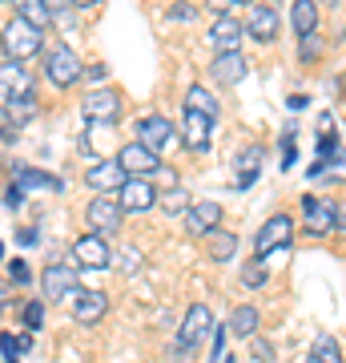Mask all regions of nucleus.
Masks as SVG:
<instances>
[{
	"label": "nucleus",
	"instance_id": "f257e3e1",
	"mask_svg": "<svg viewBox=\"0 0 346 363\" xmlns=\"http://www.w3.org/2000/svg\"><path fill=\"white\" fill-rule=\"evenodd\" d=\"M214 311H209V307H205V303H193L190 311L181 315V331H178V343L181 347L173 351V355H193V351L202 347L205 339L214 335Z\"/></svg>",
	"mask_w": 346,
	"mask_h": 363
},
{
	"label": "nucleus",
	"instance_id": "f03ea898",
	"mask_svg": "<svg viewBox=\"0 0 346 363\" xmlns=\"http://www.w3.org/2000/svg\"><path fill=\"white\" fill-rule=\"evenodd\" d=\"M0 49L8 52V61H28V57H37L45 49V40H40V28L28 25V21H8L4 33H0Z\"/></svg>",
	"mask_w": 346,
	"mask_h": 363
},
{
	"label": "nucleus",
	"instance_id": "7ed1b4c3",
	"mask_svg": "<svg viewBox=\"0 0 346 363\" xmlns=\"http://www.w3.org/2000/svg\"><path fill=\"white\" fill-rule=\"evenodd\" d=\"M85 73L81 69V57L69 45H52L49 52H45V77L57 85V89H69V85H77V77Z\"/></svg>",
	"mask_w": 346,
	"mask_h": 363
},
{
	"label": "nucleus",
	"instance_id": "20e7f679",
	"mask_svg": "<svg viewBox=\"0 0 346 363\" xmlns=\"http://www.w3.org/2000/svg\"><path fill=\"white\" fill-rule=\"evenodd\" d=\"M294 238V218L290 214H274V218L262 222V230L254 238V259H270L278 247H290Z\"/></svg>",
	"mask_w": 346,
	"mask_h": 363
},
{
	"label": "nucleus",
	"instance_id": "39448f33",
	"mask_svg": "<svg viewBox=\"0 0 346 363\" xmlns=\"http://www.w3.org/2000/svg\"><path fill=\"white\" fill-rule=\"evenodd\" d=\"M73 262L85 267V271H101L113 262V250L105 242V234H81L77 242H73Z\"/></svg>",
	"mask_w": 346,
	"mask_h": 363
},
{
	"label": "nucleus",
	"instance_id": "423d86ee",
	"mask_svg": "<svg viewBox=\"0 0 346 363\" xmlns=\"http://www.w3.org/2000/svg\"><path fill=\"white\" fill-rule=\"evenodd\" d=\"M117 162H121V169H125L129 178H149V174L161 166V154L149 150V145H142V142H129V145H121Z\"/></svg>",
	"mask_w": 346,
	"mask_h": 363
},
{
	"label": "nucleus",
	"instance_id": "0eeeda50",
	"mask_svg": "<svg viewBox=\"0 0 346 363\" xmlns=\"http://www.w3.org/2000/svg\"><path fill=\"white\" fill-rule=\"evenodd\" d=\"M302 214H306V234H314V238L330 234L334 222H338V206H334V202H322V198H314V194L302 198Z\"/></svg>",
	"mask_w": 346,
	"mask_h": 363
},
{
	"label": "nucleus",
	"instance_id": "6e6552de",
	"mask_svg": "<svg viewBox=\"0 0 346 363\" xmlns=\"http://www.w3.org/2000/svg\"><path fill=\"white\" fill-rule=\"evenodd\" d=\"M121 202H113V198H105V194H97L89 202V210H85V218H89V226H93V234H117V226H121Z\"/></svg>",
	"mask_w": 346,
	"mask_h": 363
},
{
	"label": "nucleus",
	"instance_id": "1a4fd4ad",
	"mask_svg": "<svg viewBox=\"0 0 346 363\" xmlns=\"http://www.w3.org/2000/svg\"><path fill=\"white\" fill-rule=\"evenodd\" d=\"M81 113H85V121H117L121 117V97H117L113 89H93L85 93V105H81Z\"/></svg>",
	"mask_w": 346,
	"mask_h": 363
},
{
	"label": "nucleus",
	"instance_id": "9d476101",
	"mask_svg": "<svg viewBox=\"0 0 346 363\" xmlns=\"http://www.w3.org/2000/svg\"><path fill=\"white\" fill-rule=\"evenodd\" d=\"M117 202H121V210H149L157 206V190L149 178H125L121 182V194H117Z\"/></svg>",
	"mask_w": 346,
	"mask_h": 363
},
{
	"label": "nucleus",
	"instance_id": "9b49d317",
	"mask_svg": "<svg viewBox=\"0 0 346 363\" xmlns=\"http://www.w3.org/2000/svg\"><path fill=\"white\" fill-rule=\"evenodd\" d=\"M0 97L13 101V97H33V77H28L25 61H4L0 65Z\"/></svg>",
	"mask_w": 346,
	"mask_h": 363
},
{
	"label": "nucleus",
	"instance_id": "f8f14e48",
	"mask_svg": "<svg viewBox=\"0 0 346 363\" xmlns=\"http://www.w3.org/2000/svg\"><path fill=\"white\" fill-rule=\"evenodd\" d=\"M181 138H185V145H190L193 154H205L209 150V138H214V117L185 109V117H181Z\"/></svg>",
	"mask_w": 346,
	"mask_h": 363
},
{
	"label": "nucleus",
	"instance_id": "ddd939ff",
	"mask_svg": "<svg viewBox=\"0 0 346 363\" xmlns=\"http://www.w3.org/2000/svg\"><path fill=\"white\" fill-rule=\"evenodd\" d=\"M125 178H129V174L121 169V162H117V157H109V162H97V166L85 174V186H89L93 194H109V190H117Z\"/></svg>",
	"mask_w": 346,
	"mask_h": 363
},
{
	"label": "nucleus",
	"instance_id": "4468645a",
	"mask_svg": "<svg viewBox=\"0 0 346 363\" xmlns=\"http://www.w3.org/2000/svg\"><path fill=\"white\" fill-rule=\"evenodd\" d=\"M137 142L149 145V150H166L169 142H173V125H169V117L161 113H149L137 121Z\"/></svg>",
	"mask_w": 346,
	"mask_h": 363
},
{
	"label": "nucleus",
	"instance_id": "2eb2a0df",
	"mask_svg": "<svg viewBox=\"0 0 346 363\" xmlns=\"http://www.w3.org/2000/svg\"><path fill=\"white\" fill-rule=\"evenodd\" d=\"M40 283H45V298H49V303H61L64 295L77 291V271H73V267H61V262H52Z\"/></svg>",
	"mask_w": 346,
	"mask_h": 363
},
{
	"label": "nucleus",
	"instance_id": "dca6fc26",
	"mask_svg": "<svg viewBox=\"0 0 346 363\" xmlns=\"http://www.w3.org/2000/svg\"><path fill=\"white\" fill-rule=\"evenodd\" d=\"M246 33H250L254 40H262V45H270V40L278 37V9H270V4H254L250 16H246Z\"/></svg>",
	"mask_w": 346,
	"mask_h": 363
},
{
	"label": "nucleus",
	"instance_id": "f3484780",
	"mask_svg": "<svg viewBox=\"0 0 346 363\" xmlns=\"http://www.w3.org/2000/svg\"><path fill=\"white\" fill-rule=\"evenodd\" d=\"M105 311H109L105 291H77V298H73V319L77 323H101Z\"/></svg>",
	"mask_w": 346,
	"mask_h": 363
},
{
	"label": "nucleus",
	"instance_id": "a211bd4d",
	"mask_svg": "<svg viewBox=\"0 0 346 363\" xmlns=\"http://www.w3.org/2000/svg\"><path fill=\"white\" fill-rule=\"evenodd\" d=\"M218 222H221V206H218V202H193V206L185 210V230H190V234L218 230Z\"/></svg>",
	"mask_w": 346,
	"mask_h": 363
},
{
	"label": "nucleus",
	"instance_id": "6ab92c4d",
	"mask_svg": "<svg viewBox=\"0 0 346 363\" xmlns=\"http://www.w3.org/2000/svg\"><path fill=\"white\" fill-rule=\"evenodd\" d=\"M209 45L221 52H233L242 45V21H233V16H214V25H209Z\"/></svg>",
	"mask_w": 346,
	"mask_h": 363
},
{
	"label": "nucleus",
	"instance_id": "aec40b11",
	"mask_svg": "<svg viewBox=\"0 0 346 363\" xmlns=\"http://www.w3.org/2000/svg\"><path fill=\"white\" fill-rule=\"evenodd\" d=\"M242 77H246V57L238 49L214 57V81H218V85H238Z\"/></svg>",
	"mask_w": 346,
	"mask_h": 363
},
{
	"label": "nucleus",
	"instance_id": "412c9836",
	"mask_svg": "<svg viewBox=\"0 0 346 363\" xmlns=\"http://www.w3.org/2000/svg\"><path fill=\"white\" fill-rule=\"evenodd\" d=\"M258 323H262L258 307L242 303V307H233V311H230V327H226V331H233L238 339H254L258 335Z\"/></svg>",
	"mask_w": 346,
	"mask_h": 363
},
{
	"label": "nucleus",
	"instance_id": "4be33fe9",
	"mask_svg": "<svg viewBox=\"0 0 346 363\" xmlns=\"http://www.w3.org/2000/svg\"><path fill=\"white\" fill-rule=\"evenodd\" d=\"M205 238H209V242H205V250H209V259H214V262H230L233 255H238V247H242L233 230H209Z\"/></svg>",
	"mask_w": 346,
	"mask_h": 363
},
{
	"label": "nucleus",
	"instance_id": "5701e85b",
	"mask_svg": "<svg viewBox=\"0 0 346 363\" xmlns=\"http://www.w3.org/2000/svg\"><path fill=\"white\" fill-rule=\"evenodd\" d=\"M290 25L298 28V37L318 33V4H314V0H294V9H290Z\"/></svg>",
	"mask_w": 346,
	"mask_h": 363
},
{
	"label": "nucleus",
	"instance_id": "b1692460",
	"mask_svg": "<svg viewBox=\"0 0 346 363\" xmlns=\"http://www.w3.org/2000/svg\"><path fill=\"white\" fill-rule=\"evenodd\" d=\"M185 109H193V113H205V117H214L218 121V113H221V105H218V97L205 89V85H190L185 89Z\"/></svg>",
	"mask_w": 346,
	"mask_h": 363
},
{
	"label": "nucleus",
	"instance_id": "393cba45",
	"mask_svg": "<svg viewBox=\"0 0 346 363\" xmlns=\"http://www.w3.org/2000/svg\"><path fill=\"white\" fill-rule=\"evenodd\" d=\"M16 186H21V190L37 186V190H57V194L64 190V182L57 178V174H45V169H28V166L16 169Z\"/></svg>",
	"mask_w": 346,
	"mask_h": 363
},
{
	"label": "nucleus",
	"instance_id": "a878e982",
	"mask_svg": "<svg viewBox=\"0 0 346 363\" xmlns=\"http://www.w3.org/2000/svg\"><path fill=\"white\" fill-rule=\"evenodd\" d=\"M13 4H16V16H21V21H28V25H37V28H45L52 21L49 0H13Z\"/></svg>",
	"mask_w": 346,
	"mask_h": 363
},
{
	"label": "nucleus",
	"instance_id": "bb28decb",
	"mask_svg": "<svg viewBox=\"0 0 346 363\" xmlns=\"http://www.w3.org/2000/svg\"><path fill=\"white\" fill-rule=\"evenodd\" d=\"M242 286H250V291H262V286L270 283V271H266V259H250L242 267V279H238Z\"/></svg>",
	"mask_w": 346,
	"mask_h": 363
},
{
	"label": "nucleus",
	"instance_id": "cd10ccee",
	"mask_svg": "<svg viewBox=\"0 0 346 363\" xmlns=\"http://www.w3.org/2000/svg\"><path fill=\"white\" fill-rule=\"evenodd\" d=\"M4 109H8L13 125H28L33 113H37V97H13V101H4Z\"/></svg>",
	"mask_w": 346,
	"mask_h": 363
},
{
	"label": "nucleus",
	"instance_id": "c85d7f7f",
	"mask_svg": "<svg viewBox=\"0 0 346 363\" xmlns=\"http://www.w3.org/2000/svg\"><path fill=\"white\" fill-rule=\"evenodd\" d=\"M310 359L314 363H342V347H338L330 335H318L314 347H310Z\"/></svg>",
	"mask_w": 346,
	"mask_h": 363
},
{
	"label": "nucleus",
	"instance_id": "c756f323",
	"mask_svg": "<svg viewBox=\"0 0 346 363\" xmlns=\"http://www.w3.org/2000/svg\"><path fill=\"white\" fill-rule=\"evenodd\" d=\"M28 347H33V339H28V335H13V331H8V335H0V351H4V359H8V363H21V355H25Z\"/></svg>",
	"mask_w": 346,
	"mask_h": 363
},
{
	"label": "nucleus",
	"instance_id": "7c9ffc66",
	"mask_svg": "<svg viewBox=\"0 0 346 363\" xmlns=\"http://www.w3.org/2000/svg\"><path fill=\"white\" fill-rule=\"evenodd\" d=\"M157 202H161V206H166L169 214H185V210L193 206V202H190V194H185L181 186H169V190H166L161 198H157Z\"/></svg>",
	"mask_w": 346,
	"mask_h": 363
},
{
	"label": "nucleus",
	"instance_id": "2f4dec72",
	"mask_svg": "<svg viewBox=\"0 0 346 363\" xmlns=\"http://www.w3.org/2000/svg\"><path fill=\"white\" fill-rule=\"evenodd\" d=\"M318 57H322V37H318V33L302 37V45H298V61H302V65H314Z\"/></svg>",
	"mask_w": 346,
	"mask_h": 363
},
{
	"label": "nucleus",
	"instance_id": "473e14b6",
	"mask_svg": "<svg viewBox=\"0 0 346 363\" xmlns=\"http://www.w3.org/2000/svg\"><path fill=\"white\" fill-rule=\"evenodd\" d=\"M21 311H25V327H28V331H37V327L45 323V303H37V298H33V303H25Z\"/></svg>",
	"mask_w": 346,
	"mask_h": 363
},
{
	"label": "nucleus",
	"instance_id": "72a5a7b5",
	"mask_svg": "<svg viewBox=\"0 0 346 363\" xmlns=\"http://www.w3.org/2000/svg\"><path fill=\"white\" fill-rule=\"evenodd\" d=\"M8 279H13L16 286H28V283H33V271H28V262H25V259H13V262H8Z\"/></svg>",
	"mask_w": 346,
	"mask_h": 363
},
{
	"label": "nucleus",
	"instance_id": "f704fd0d",
	"mask_svg": "<svg viewBox=\"0 0 346 363\" xmlns=\"http://www.w3.org/2000/svg\"><path fill=\"white\" fill-rule=\"evenodd\" d=\"M16 291H21V286H16L13 279H8V283H0V315H8V311H13V298H16Z\"/></svg>",
	"mask_w": 346,
	"mask_h": 363
},
{
	"label": "nucleus",
	"instance_id": "c9c22d12",
	"mask_svg": "<svg viewBox=\"0 0 346 363\" xmlns=\"http://www.w3.org/2000/svg\"><path fill=\"white\" fill-rule=\"evenodd\" d=\"M258 157H262V150L258 145H246L242 154H238V169H258Z\"/></svg>",
	"mask_w": 346,
	"mask_h": 363
},
{
	"label": "nucleus",
	"instance_id": "e433bc0d",
	"mask_svg": "<svg viewBox=\"0 0 346 363\" xmlns=\"http://www.w3.org/2000/svg\"><path fill=\"white\" fill-rule=\"evenodd\" d=\"M169 21H181V25H185V21H193V4H173V9H169Z\"/></svg>",
	"mask_w": 346,
	"mask_h": 363
},
{
	"label": "nucleus",
	"instance_id": "4c0bfd02",
	"mask_svg": "<svg viewBox=\"0 0 346 363\" xmlns=\"http://www.w3.org/2000/svg\"><path fill=\"white\" fill-rule=\"evenodd\" d=\"M258 182V169H246V174H238V182H233V190H250Z\"/></svg>",
	"mask_w": 346,
	"mask_h": 363
},
{
	"label": "nucleus",
	"instance_id": "58836bf2",
	"mask_svg": "<svg viewBox=\"0 0 346 363\" xmlns=\"http://www.w3.org/2000/svg\"><path fill=\"white\" fill-rule=\"evenodd\" d=\"M21 202H25V190H21V186H16V182H13V190H8V206H21Z\"/></svg>",
	"mask_w": 346,
	"mask_h": 363
},
{
	"label": "nucleus",
	"instance_id": "ea45409f",
	"mask_svg": "<svg viewBox=\"0 0 346 363\" xmlns=\"http://www.w3.org/2000/svg\"><path fill=\"white\" fill-rule=\"evenodd\" d=\"M306 105H310V101L302 97V93H294V97H290V109H306Z\"/></svg>",
	"mask_w": 346,
	"mask_h": 363
},
{
	"label": "nucleus",
	"instance_id": "a19ab883",
	"mask_svg": "<svg viewBox=\"0 0 346 363\" xmlns=\"http://www.w3.org/2000/svg\"><path fill=\"white\" fill-rule=\"evenodd\" d=\"M73 4H77V9H93V4H97V0H73Z\"/></svg>",
	"mask_w": 346,
	"mask_h": 363
},
{
	"label": "nucleus",
	"instance_id": "79ce46f5",
	"mask_svg": "<svg viewBox=\"0 0 346 363\" xmlns=\"http://www.w3.org/2000/svg\"><path fill=\"white\" fill-rule=\"evenodd\" d=\"M334 226H342L346 230V210H338V222H334Z\"/></svg>",
	"mask_w": 346,
	"mask_h": 363
},
{
	"label": "nucleus",
	"instance_id": "37998d69",
	"mask_svg": "<svg viewBox=\"0 0 346 363\" xmlns=\"http://www.w3.org/2000/svg\"><path fill=\"white\" fill-rule=\"evenodd\" d=\"M0 259H4V242H0Z\"/></svg>",
	"mask_w": 346,
	"mask_h": 363
},
{
	"label": "nucleus",
	"instance_id": "c03bdc74",
	"mask_svg": "<svg viewBox=\"0 0 346 363\" xmlns=\"http://www.w3.org/2000/svg\"><path fill=\"white\" fill-rule=\"evenodd\" d=\"M233 4H250V0H233Z\"/></svg>",
	"mask_w": 346,
	"mask_h": 363
},
{
	"label": "nucleus",
	"instance_id": "a18cd8bd",
	"mask_svg": "<svg viewBox=\"0 0 346 363\" xmlns=\"http://www.w3.org/2000/svg\"><path fill=\"white\" fill-rule=\"evenodd\" d=\"M226 363H233V359H226Z\"/></svg>",
	"mask_w": 346,
	"mask_h": 363
},
{
	"label": "nucleus",
	"instance_id": "49530a36",
	"mask_svg": "<svg viewBox=\"0 0 346 363\" xmlns=\"http://www.w3.org/2000/svg\"><path fill=\"white\" fill-rule=\"evenodd\" d=\"M310 363H314V359H310Z\"/></svg>",
	"mask_w": 346,
	"mask_h": 363
}]
</instances>
